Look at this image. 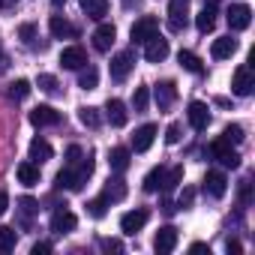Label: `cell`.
Instances as JSON below:
<instances>
[{"instance_id": "obj_12", "label": "cell", "mask_w": 255, "mask_h": 255, "mask_svg": "<svg viewBox=\"0 0 255 255\" xmlns=\"http://www.w3.org/2000/svg\"><path fill=\"white\" fill-rule=\"evenodd\" d=\"M174 246H177V228H174V225L159 228V231H156V240H153V249H156L159 255H168V252H174Z\"/></svg>"}, {"instance_id": "obj_7", "label": "cell", "mask_w": 255, "mask_h": 255, "mask_svg": "<svg viewBox=\"0 0 255 255\" xmlns=\"http://www.w3.org/2000/svg\"><path fill=\"white\" fill-rule=\"evenodd\" d=\"M165 57H168V39H162L159 33L150 36V39L144 42V60H147V63H162Z\"/></svg>"}, {"instance_id": "obj_50", "label": "cell", "mask_w": 255, "mask_h": 255, "mask_svg": "<svg viewBox=\"0 0 255 255\" xmlns=\"http://www.w3.org/2000/svg\"><path fill=\"white\" fill-rule=\"evenodd\" d=\"M204 6H210V9H216V6H219V0H204Z\"/></svg>"}, {"instance_id": "obj_36", "label": "cell", "mask_w": 255, "mask_h": 255, "mask_svg": "<svg viewBox=\"0 0 255 255\" xmlns=\"http://www.w3.org/2000/svg\"><path fill=\"white\" fill-rule=\"evenodd\" d=\"M147 102H150L147 87H135V93H132V108H135V111H144V108H147Z\"/></svg>"}, {"instance_id": "obj_49", "label": "cell", "mask_w": 255, "mask_h": 255, "mask_svg": "<svg viewBox=\"0 0 255 255\" xmlns=\"http://www.w3.org/2000/svg\"><path fill=\"white\" fill-rule=\"evenodd\" d=\"M189 252H207V255H210V246H207V243H192Z\"/></svg>"}, {"instance_id": "obj_1", "label": "cell", "mask_w": 255, "mask_h": 255, "mask_svg": "<svg viewBox=\"0 0 255 255\" xmlns=\"http://www.w3.org/2000/svg\"><path fill=\"white\" fill-rule=\"evenodd\" d=\"M90 174H93V159H90V156H81L75 165H66L63 171H57L54 186H57V189H72V192H78V189L87 183Z\"/></svg>"}, {"instance_id": "obj_10", "label": "cell", "mask_w": 255, "mask_h": 255, "mask_svg": "<svg viewBox=\"0 0 255 255\" xmlns=\"http://www.w3.org/2000/svg\"><path fill=\"white\" fill-rule=\"evenodd\" d=\"M186 117H189V126H192L195 132H204V129H207V123H210V108H207L204 102H189Z\"/></svg>"}, {"instance_id": "obj_45", "label": "cell", "mask_w": 255, "mask_h": 255, "mask_svg": "<svg viewBox=\"0 0 255 255\" xmlns=\"http://www.w3.org/2000/svg\"><path fill=\"white\" fill-rule=\"evenodd\" d=\"M225 249H228V255H240V252H243V246H240V240H231V237H228V243H225Z\"/></svg>"}, {"instance_id": "obj_44", "label": "cell", "mask_w": 255, "mask_h": 255, "mask_svg": "<svg viewBox=\"0 0 255 255\" xmlns=\"http://www.w3.org/2000/svg\"><path fill=\"white\" fill-rule=\"evenodd\" d=\"M165 141H168V144H177V141H180V126H177V123H171V126H168Z\"/></svg>"}, {"instance_id": "obj_13", "label": "cell", "mask_w": 255, "mask_h": 255, "mask_svg": "<svg viewBox=\"0 0 255 255\" xmlns=\"http://www.w3.org/2000/svg\"><path fill=\"white\" fill-rule=\"evenodd\" d=\"M225 18H228V27H231V30H246L249 21H252V9H249L246 3H237V6L228 9Z\"/></svg>"}, {"instance_id": "obj_51", "label": "cell", "mask_w": 255, "mask_h": 255, "mask_svg": "<svg viewBox=\"0 0 255 255\" xmlns=\"http://www.w3.org/2000/svg\"><path fill=\"white\" fill-rule=\"evenodd\" d=\"M0 6H15V0H0Z\"/></svg>"}, {"instance_id": "obj_34", "label": "cell", "mask_w": 255, "mask_h": 255, "mask_svg": "<svg viewBox=\"0 0 255 255\" xmlns=\"http://www.w3.org/2000/svg\"><path fill=\"white\" fill-rule=\"evenodd\" d=\"M27 93H30V81L18 78V81L9 84V99H27Z\"/></svg>"}, {"instance_id": "obj_17", "label": "cell", "mask_w": 255, "mask_h": 255, "mask_svg": "<svg viewBox=\"0 0 255 255\" xmlns=\"http://www.w3.org/2000/svg\"><path fill=\"white\" fill-rule=\"evenodd\" d=\"M114 36H117L114 24H99V27L93 30V48H96V51H111Z\"/></svg>"}, {"instance_id": "obj_54", "label": "cell", "mask_w": 255, "mask_h": 255, "mask_svg": "<svg viewBox=\"0 0 255 255\" xmlns=\"http://www.w3.org/2000/svg\"><path fill=\"white\" fill-rule=\"evenodd\" d=\"M51 3H54V6H63V3H66V0H51Z\"/></svg>"}, {"instance_id": "obj_25", "label": "cell", "mask_w": 255, "mask_h": 255, "mask_svg": "<svg viewBox=\"0 0 255 255\" xmlns=\"http://www.w3.org/2000/svg\"><path fill=\"white\" fill-rule=\"evenodd\" d=\"M15 174H18V180H21L24 186H36V183H39V165H36V162H21V165L15 168Z\"/></svg>"}, {"instance_id": "obj_2", "label": "cell", "mask_w": 255, "mask_h": 255, "mask_svg": "<svg viewBox=\"0 0 255 255\" xmlns=\"http://www.w3.org/2000/svg\"><path fill=\"white\" fill-rule=\"evenodd\" d=\"M159 33V18H153V15H144V18H138L135 24H132V30H129V36H132V45H144L150 36H156Z\"/></svg>"}, {"instance_id": "obj_27", "label": "cell", "mask_w": 255, "mask_h": 255, "mask_svg": "<svg viewBox=\"0 0 255 255\" xmlns=\"http://www.w3.org/2000/svg\"><path fill=\"white\" fill-rule=\"evenodd\" d=\"M195 27H198V33H210V30L216 27V9L204 6V9L198 12V18H195Z\"/></svg>"}, {"instance_id": "obj_4", "label": "cell", "mask_w": 255, "mask_h": 255, "mask_svg": "<svg viewBox=\"0 0 255 255\" xmlns=\"http://www.w3.org/2000/svg\"><path fill=\"white\" fill-rule=\"evenodd\" d=\"M186 9H189V0H168V30L180 33L186 27Z\"/></svg>"}, {"instance_id": "obj_31", "label": "cell", "mask_w": 255, "mask_h": 255, "mask_svg": "<svg viewBox=\"0 0 255 255\" xmlns=\"http://www.w3.org/2000/svg\"><path fill=\"white\" fill-rule=\"evenodd\" d=\"M183 180V165H174L171 171H165V180H162V192H174Z\"/></svg>"}, {"instance_id": "obj_41", "label": "cell", "mask_w": 255, "mask_h": 255, "mask_svg": "<svg viewBox=\"0 0 255 255\" xmlns=\"http://www.w3.org/2000/svg\"><path fill=\"white\" fill-rule=\"evenodd\" d=\"M192 201H195V189H189V186H186V189L180 192V198H177V207H183V210H186Z\"/></svg>"}, {"instance_id": "obj_19", "label": "cell", "mask_w": 255, "mask_h": 255, "mask_svg": "<svg viewBox=\"0 0 255 255\" xmlns=\"http://www.w3.org/2000/svg\"><path fill=\"white\" fill-rule=\"evenodd\" d=\"M174 99H177V87H174V81H162V84H156V105H159V111H168V108L174 105Z\"/></svg>"}, {"instance_id": "obj_14", "label": "cell", "mask_w": 255, "mask_h": 255, "mask_svg": "<svg viewBox=\"0 0 255 255\" xmlns=\"http://www.w3.org/2000/svg\"><path fill=\"white\" fill-rule=\"evenodd\" d=\"M30 123L33 126H57L60 123V111H54L51 105H36L30 111Z\"/></svg>"}, {"instance_id": "obj_9", "label": "cell", "mask_w": 255, "mask_h": 255, "mask_svg": "<svg viewBox=\"0 0 255 255\" xmlns=\"http://www.w3.org/2000/svg\"><path fill=\"white\" fill-rule=\"evenodd\" d=\"M75 225H78V219H75L72 210L60 207V210L51 213V231H54V234H69V231H75Z\"/></svg>"}, {"instance_id": "obj_26", "label": "cell", "mask_w": 255, "mask_h": 255, "mask_svg": "<svg viewBox=\"0 0 255 255\" xmlns=\"http://www.w3.org/2000/svg\"><path fill=\"white\" fill-rule=\"evenodd\" d=\"M177 60H180V66H183L186 72H192V75H201V72H204V63H201V57H198V54H192V51H186V48L177 54Z\"/></svg>"}, {"instance_id": "obj_20", "label": "cell", "mask_w": 255, "mask_h": 255, "mask_svg": "<svg viewBox=\"0 0 255 255\" xmlns=\"http://www.w3.org/2000/svg\"><path fill=\"white\" fill-rule=\"evenodd\" d=\"M51 156H54V150H51V144H48L45 138H33V141H30V162L42 165V162H48Z\"/></svg>"}, {"instance_id": "obj_35", "label": "cell", "mask_w": 255, "mask_h": 255, "mask_svg": "<svg viewBox=\"0 0 255 255\" xmlns=\"http://www.w3.org/2000/svg\"><path fill=\"white\" fill-rule=\"evenodd\" d=\"M105 210H108V201L99 195V198H93V201H87V213L93 216V219H102L105 216Z\"/></svg>"}, {"instance_id": "obj_32", "label": "cell", "mask_w": 255, "mask_h": 255, "mask_svg": "<svg viewBox=\"0 0 255 255\" xmlns=\"http://www.w3.org/2000/svg\"><path fill=\"white\" fill-rule=\"evenodd\" d=\"M15 243H18L15 228L3 225V228H0V252H12V249H15Z\"/></svg>"}, {"instance_id": "obj_40", "label": "cell", "mask_w": 255, "mask_h": 255, "mask_svg": "<svg viewBox=\"0 0 255 255\" xmlns=\"http://www.w3.org/2000/svg\"><path fill=\"white\" fill-rule=\"evenodd\" d=\"M18 36H21L24 45H33V42H36V27H33V24H21V27H18Z\"/></svg>"}, {"instance_id": "obj_23", "label": "cell", "mask_w": 255, "mask_h": 255, "mask_svg": "<svg viewBox=\"0 0 255 255\" xmlns=\"http://www.w3.org/2000/svg\"><path fill=\"white\" fill-rule=\"evenodd\" d=\"M102 198H105V201H123V198H126V183H123V177H108Z\"/></svg>"}, {"instance_id": "obj_8", "label": "cell", "mask_w": 255, "mask_h": 255, "mask_svg": "<svg viewBox=\"0 0 255 255\" xmlns=\"http://www.w3.org/2000/svg\"><path fill=\"white\" fill-rule=\"evenodd\" d=\"M231 90H234L237 96H249V93L255 90V72H252L249 66H240V69L234 72V78H231Z\"/></svg>"}, {"instance_id": "obj_22", "label": "cell", "mask_w": 255, "mask_h": 255, "mask_svg": "<svg viewBox=\"0 0 255 255\" xmlns=\"http://www.w3.org/2000/svg\"><path fill=\"white\" fill-rule=\"evenodd\" d=\"M234 51H237V39H231V36L213 39V48H210V54H213L216 60H225V57H231Z\"/></svg>"}, {"instance_id": "obj_42", "label": "cell", "mask_w": 255, "mask_h": 255, "mask_svg": "<svg viewBox=\"0 0 255 255\" xmlns=\"http://www.w3.org/2000/svg\"><path fill=\"white\" fill-rule=\"evenodd\" d=\"M81 156H84V153H81V147H78V144L66 147V165H75V162H78Z\"/></svg>"}, {"instance_id": "obj_33", "label": "cell", "mask_w": 255, "mask_h": 255, "mask_svg": "<svg viewBox=\"0 0 255 255\" xmlns=\"http://www.w3.org/2000/svg\"><path fill=\"white\" fill-rule=\"evenodd\" d=\"M78 120L87 126V129H96V126L102 123V117H99V111L96 108H90V105H84L81 111H78Z\"/></svg>"}, {"instance_id": "obj_43", "label": "cell", "mask_w": 255, "mask_h": 255, "mask_svg": "<svg viewBox=\"0 0 255 255\" xmlns=\"http://www.w3.org/2000/svg\"><path fill=\"white\" fill-rule=\"evenodd\" d=\"M99 246H102L105 252H120V249H123V243H120V240H108V237H102V240H99Z\"/></svg>"}, {"instance_id": "obj_28", "label": "cell", "mask_w": 255, "mask_h": 255, "mask_svg": "<svg viewBox=\"0 0 255 255\" xmlns=\"http://www.w3.org/2000/svg\"><path fill=\"white\" fill-rule=\"evenodd\" d=\"M48 27H51V33L57 36V39H63V36H75L78 30L66 21V18H60V15H51V21H48Z\"/></svg>"}, {"instance_id": "obj_3", "label": "cell", "mask_w": 255, "mask_h": 255, "mask_svg": "<svg viewBox=\"0 0 255 255\" xmlns=\"http://www.w3.org/2000/svg\"><path fill=\"white\" fill-rule=\"evenodd\" d=\"M210 153L225 165V168H240V153L231 147V141H225V138H216L213 144H210Z\"/></svg>"}, {"instance_id": "obj_21", "label": "cell", "mask_w": 255, "mask_h": 255, "mask_svg": "<svg viewBox=\"0 0 255 255\" xmlns=\"http://www.w3.org/2000/svg\"><path fill=\"white\" fill-rule=\"evenodd\" d=\"M81 9H84L87 18L102 21V18L108 15V0H81Z\"/></svg>"}, {"instance_id": "obj_29", "label": "cell", "mask_w": 255, "mask_h": 255, "mask_svg": "<svg viewBox=\"0 0 255 255\" xmlns=\"http://www.w3.org/2000/svg\"><path fill=\"white\" fill-rule=\"evenodd\" d=\"M162 180H165V168H162V165L150 168V174L144 177V192H156V189H162Z\"/></svg>"}, {"instance_id": "obj_24", "label": "cell", "mask_w": 255, "mask_h": 255, "mask_svg": "<svg viewBox=\"0 0 255 255\" xmlns=\"http://www.w3.org/2000/svg\"><path fill=\"white\" fill-rule=\"evenodd\" d=\"M108 165H111V171L123 174L126 168H129V150H126V147H114L108 153Z\"/></svg>"}, {"instance_id": "obj_48", "label": "cell", "mask_w": 255, "mask_h": 255, "mask_svg": "<svg viewBox=\"0 0 255 255\" xmlns=\"http://www.w3.org/2000/svg\"><path fill=\"white\" fill-rule=\"evenodd\" d=\"M6 207H9V195H6V192H0V216L6 213Z\"/></svg>"}, {"instance_id": "obj_18", "label": "cell", "mask_w": 255, "mask_h": 255, "mask_svg": "<svg viewBox=\"0 0 255 255\" xmlns=\"http://www.w3.org/2000/svg\"><path fill=\"white\" fill-rule=\"evenodd\" d=\"M105 117L111 126H126V120H129V111H126V105L120 99H108L105 102Z\"/></svg>"}, {"instance_id": "obj_52", "label": "cell", "mask_w": 255, "mask_h": 255, "mask_svg": "<svg viewBox=\"0 0 255 255\" xmlns=\"http://www.w3.org/2000/svg\"><path fill=\"white\" fill-rule=\"evenodd\" d=\"M132 3H138V0H123V6H132Z\"/></svg>"}, {"instance_id": "obj_6", "label": "cell", "mask_w": 255, "mask_h": 255, "mask_svg": "<svg viewBox=\"0 0 255 255\" xmlns=\"http://www.w3.org/2000/svg\"><path fill=\"white\" fill-rule=\"evenodd\" d=\"M147 219H150V213H147L144 207L129 210V213H123V219H120V231H123V234H138V231L147 225Z\"/></svg>"}, {"instance_id": "obj_47", "label": "cell", "mask_w": 255, "mask_h": 255, "mask_svg": "<svg viewBox=\"0 0 255 255\" xmlns=\"http://www.w3.org/2000/svg\"><path fill=\"white\" fill-rule=\"evenodd\" d=\"M45 252H51V243H36L33 246V255H45Z\"/></svg>"}, {"instance_id": "obj_11", "label": "cell", "mask_w": 255, "mask_h": 255, "mask_svg": "<svg viewBox=\"0 0 255 255\" xmlns=\"http://www.w3.org/2000/svg\"><path fill=\"white\" fill-rule=\"evenodd\" d=\"M60 66H63V69H81V66H87V51H84L81 45L63 48V51H60Z\"/></svg>"}, {"instance_id": "obj_5", "label": "cell", "mask_w": 255, "mask_h": 255, "mask_svg": "<svg viewBox=\"0 0 255 255\" xmlns=\"http://www.w3.org/2000/svg\"><path fill=\"white\" fill-rule=\"evenodd\" d=\"M132 66H135V54H132V51L114 54V57H111V78H114V81H126V75L132 72Z\"/></svg>"}, {"instance_id": "obj_39", "label": "cell", "mask_w": 255, "mask_h": 255, "mask_svg": "<svg viewBox=\"0 0 255 255\" xmlns=\"http://www.w3.org/2000/svg\"><path fill=\"white\" fill-rule=\"evenodd\" d=\"M36 84H39V90H45V93H57V90H60L54 75H39V78H36Z\"/></svg>"}, {"instance_id": "obj_30", "label": "cell", "mask_w": 255, "mask_h": 255, "mask_svg": "<svg viewBox=\"0 0 255 255\" xmlns=\"http://www.w3.org/2000/svg\"><path fill=\"white\" fill-rule=\"evenodd\" d=\"M96 84H99V72H96L93 66H81L78 87H84V90H96Z\"/></svg>"}, {"instance_id": "obj_53", "label": "cell", "mask_w": 255, "mask_h": 255, "mask_svg": "<svg viewBox=\"0 0 255 255\" xmlns=\"http://www.w3.org/2000/svg\"><path fill=\"white\" fill-rule=\"evenodd\" d=\"M3 60H6V57H3V48H0V69H3Z\"/></svg>"}, {"instance_id": "obj_15", "label": "cell", "mask_w": 255, "mask_h": 255, "mask_svg": "<svg viewBox=\"0 0 255 255\" xmlns=\"http://www.w3.org/2000/svg\"><path fill=\"white\" fill-rule=\"evenodd\" d=\"M204 192L213 195V198H222V195L228 192L225 174H222V171H207V174H204Z\"/></svg>"}, {"instance_id": "obj_46", "label": "cell", "mask_w": 255, "mask_h": 255, "mask_svg": "<svg viewBox=\"0 0 255 255\" xmlns=\"http://www.w3.org/2000/svg\"><path fill=\"white\" fill-rule=\"evenodd\" d=\"M240 195H243V204H249V180H240Z\"/></svg>"}, {"instance_id": "obj_37", "label": "cell", "mask_w": 255, "mask_h": 255, "mask_svg": "<svg viewBox=\"0 0 255 255\" xmlns=\"http://www.w3.org/2000/svg\"><path fill=\"white\" fill-rule=\"evenodd\" d=\"M222 138H225V141H231V144H240V141H243V126H237V123L225 126V132H222Z\"/></svg>"}, {"instance_id": "obj_38", "label": "cell", "mask_w": 255, "mask_h": 255, "mask_svg": "<svg viewBox=\"0 0 255 255\" xmlns=\"http://www.w3.org/2000/svg\"><path fill=\"white\" fill-rule=\"evenodd\" d=\"M18 207H21V213H24V225H27V216H33V213H39V204L30 198V195H24L21 201H18Z\"/></svg>"}, {"instance_id": "obj_16", "label": "cell", "mask_w": 255, "mask_h": 255, "mask_svg": "<svg viewBox=\"0 0 255 255\" xmlns=\"http://www.w3.org/2000/svg\"><path fill=\"white\" fill-rule=\"evenodd\" d=\"M153 138H156V126H153V123H144L141 129H135V135H132V150H135V153L150 150Z\"/></svg>"}]
</instances>
